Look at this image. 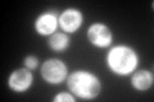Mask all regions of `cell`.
I'll list each match as a JSON object with an SVG mask.
<instances>
[{
	"instance_id": "6da1fadb",
	"label": "cell",
	"mask_w": 154,
	"mask_h": 102,
	"mask_svg": "<svg viewBox=\"0 0 154 102\" xmlns=\"http://www.w3.org/2000/svg\"><path fill=\"white\" fill-rule=\"evenodd\" d=\"M66 80L69 92L81 100H94L102 92V82L93 71L75 70Z\"/></svg>"
},
{
	"instance_id": "7a4b0ae2",
	"label": "cell",
	"mask_w": 154,
	"mask_h": 102,
	"mask_svg": "<svg viewBox=\"0 0 154 102\" xmlns=\"http://www.w3.org/2000/svg\"><path fill=\"white\" fill-rule=\"evenodd\" d=\"M108 69L116 75L126 77L137 69L139 55L135 48L128 45H117L108 51L107 57Z\"/></svg>"
},
{
	"instance_id": "3957f363",
	"label": "cell",
	"mask_w": 154,
	"mask_h": 102,
	"mask_svg": "<svg viewBox=\"0 0 154 102\" xmlns=\"http://www.w3.org/2000/svg\"><path fill=\"white\" fill-rule=\"evenodd\" d=\"M41 78L49 84H60L68 77V66L55 57L48 59L42 63L40 68Z\"/></svg>"
},
{
	"instance_id": "277c9868",
	"label": "cell",
	"mask_w": 154,
	"mask_h": 102,
	"mask_svg": "<svg viewBox=\"0 0 154 102\" xmlns=\"http://www.w3.org/2000/svg\"><path fill=\"white\" fill-rule=\"evenodd\" d=\"M88 40L95 47L107 48L112 45L113 35L107 24L96 22V23L90 24V27L88 30Z\"/></svg>"
},
{
	"instance_id": "5b68a950",
	"label": "cell",
	"mask_w": 154,
	"mask_h": 102,
	"mask_svg": "<svg viewBox=\"0 0 154 102\" xmlns=\"http://www.w3.org/2000/svg\"><path fill=\"white\" fill-rule=\"evenodd\" d=\"M33 83L32 70L27 68H19L13 70L8 77V87L16 93H23L31 88Z\"/></svg>"
},
{
	"instance_id": "8992f818",
	"label": "cell",
	"mask_w": 154,
	"mask_h": 102,
	"mask_svg": "<svg viewBox=\"0 0 154 102\" xmlns=\"http://www.w3.org/2000/svg\"><path fill=\"white\" fill-rule=\"evenodd\" d=\"M59 28V16L54 10L41 13L35 19V31L40 36H51Z\"/></svg>"
},
{
	"instance_id": "52a82bcc",
	"label": "cell",
	"mask_w": 154,
	"mask_h": 102,
	"mask_svg": "<svg viewBox=\"0 0 154 102\" xmlns=\"http://www.w3.org/2000/svg\"><path fill=\"white\" fill-rule=\"evenodd\" d=\"M84 23V16L81 10L76 8H67L59 14V28L64 33H75Z\"/></svg>"
},
{
	"instance_id": "ba28073f",
	"label": "cell",
	"mask_w": 154,
	"mask_h": 102,
	"mask_svg": "<svg viewBox=\"0 0 154 102\" xmlns=\"http://www.w3.org/2000/svg\"><path fill=\"white\" fill-rule=\"evenodd\" d=\"M154 83V75L150 70L140 69L135 70L131 75V86L134 89L139 92H145L150 89Z\"/></svg>"
},
{
	"instance_id": "9c48e42d",
	"label": "cell",
	"mask_w": 154,
	"mask_h": 102,
	"mask_svg": "<svg viewBox=\"0 0 154 102\" xmlns=\"http://www.w3.org/2000/svg\"><path fill=\"white\" fill-rule=\"evenodd\" d=\"M69 43H71V38L69 36L64 32H59L57 31L55 33H53L51 36H49L48 38V46H49L53 51H57V52H62L67 50L69 47Z\"/></svg>"
},
{
	"instance_id": "30bf717a",
	"label": "cell",
	"mask_w": 154,
	"mask_h": 102,
	"mask_svg": "<svg viewBox=\"0 0 154 102\" xmlns=\"http://www.w3.org/2000/svg\"><path fill=\"white\" fill-rule=\"evenodd\" d=\"M23 66L30 70H35L38 66V57L35 55H28L23 59Z\"/></svg>"
},
{
	"instance_id": "8fae6325",
	"label": "cell",
	"mask_w": 154,
	"mask_h": 102,
	"mask_svg": "<svg viewBox=\"0 0 154 102\" xmlns=\"http://www.w3.org/2000/svg\"><path fill=\"white\" fill-rule=\"evenodd\" d=\"M53 101L54 102H75L76 97L73 95L68 93V92H60V93H58L57 96H54Z\"/></svg>"
}]
</instances>
